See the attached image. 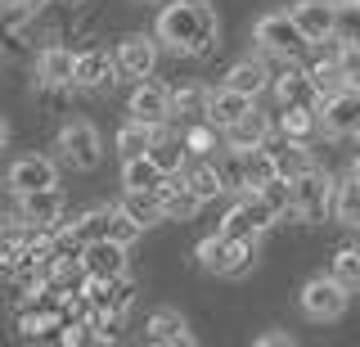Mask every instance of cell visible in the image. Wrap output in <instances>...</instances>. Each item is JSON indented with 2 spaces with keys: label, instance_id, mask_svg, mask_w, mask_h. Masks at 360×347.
I'll return each mask as SVG.
<instances>
[{
  "label": "cell",
  "instance_id": "41",
  "mask_svg": "<svg viewBox=\"0 0 360 347\" xmlns=\"http://www.w3.org/2000/svg\"><path fill=\"white\" fill-rule=\"evenodd\" d=\"M352 172H356V176H360V153H356V163H352Z\"/></svg>",
  "mask_w": 360,
  "mask_h": 347
},
{
  "label": "cell",
  "instance_id": "8",
  "mask_svg": "<svg viewBox=\"0 0 360 347\" xmlns=\"http://www.w3.org/2000/svg\"><path fill=\"white\" fill-rule=\"evenodd\" d=\"M59 149L77 172H90V167H99V158H104V140H99V131L90 122H68L59 131Z\"/></svg>",
  "mask_w": 360,
  "mask_h": 347
},
{
  "label": "cell",
  "instance_id": "37",
  "mask_svg": "<svg viewBox=\"0 0 360 347\" xmlns=\"http://www.w3.org/2000/svg\"><path fill=\"white\" fill-rule=\"evenodd\" d=\"M338 41H347V46H356L360 41V0H342L338 5Z\"/></svg>",
  "mask_w": 360,
  "mask_h": 347
},
{
  "label": "cell",
  "instance_id": "15",
  "mask_svg": "<svg viewBox=\"0 0 360 347\" xmlns=\"http://www.w3.org/2000/svg\"><path fill=\"white\" fill-rule=\"evenodd\" d=\"M112 72H122L117 54L108 59L104 46H90V50L77 54V86H82V91H104V86H112Z\"/></svg>",
  "mask_w": 360,
  "mask_h": 347
},
{
  "label": "cell",
  "instance_id": "38",
  "mask_svg": "<svg viewBox=\"0 0 360 347\" xmlns=\"http://www.w3.org/2000/svg\"><path fill=\"white\" fill-rule=\"evenodd\" d=\"M27 234H32V226H9V221H0V266L14 262V253L27 244Z\"/></svg>",
  "mask_w": 360,
  "mask_h": 347
},
{
  "label": "cell",
  "instance_id": "16",
  "mask_svg": "<svg viewBox=\"0 0 360 347\" xmlns=\"http://www.w3.org/2000/svg\"><path fill=\"white\" fill-rule=\"evenodd\" d=\"M37 82L50 86V91H63V86H77V54L63 46H50L37 59Z\"/></svg>",
  "mask_w": 360,
  "mask_h": 347
},
{
  "label": "cell",
  "instance_id": "19",
  "mask_svg": "<svg viewBox=\"0 0 360 347\" xmlns=\"http://www.w3.org/2000/svg\"><path fill=\"white\" fill-rule=\"evenodd\" d=\"M158 198H162L167 221H194L198 208H202V198L185 185V176H167V185L158 189Z\"/></svg>",
  "mask_w": 360,
  "mask_h": 347
},
{
  "label": "cell",
  "instance_id": "9",
  "mask_svg": "<svg viewBox=\"0 0 360 347\" xmlns=\"http://www.w3.org/2000/svg\"><path fill=\"white\" fill-rule=\"evenodd\" d=\"M18 221L22 226H41V230H59L63 226V194H59V185L18 194Z\"/></svg>",
  "mask_w": 360,
  "mask_h": 347
},
{
  "label": "cell",
  "instance_id": "34",
  "mask_svg": "<svg viewBox=\"0 0 360 347\" xmlns=\"http://www.w3.org/2000/svg\"><path fill=\"white\" fill-rule=\"evenodd\" d=\"M342 289H352L360 294V244H342V248L333 253V271H329Z\"/></svg>",
  "mask_w": 360,
  "mask_h": 347
},
{
  "label": "cell",
  "instance_id": "22",
  "mask_svg": "<svg viewBox=\"0 0 360 347\" xmlns=\"http://www.w3.org/2000/svg\"><path fill=\"white\" fill-rule=\"evenodd\" d=\"M248 108H252V95L234 91V86H221V91H212V104H207V122H217L225 131L230 122H239Z\"/></svg>",
  "mask_w": 360,
  "mask_h": 347
},
{
  "label": "cell",
  "instance_id": "6",
  "mask_svg": "<svg viewBox=\"0 0 360 347\" xmlns=\"http://www.w3.org/2000/svg\"><path fill=\"white\" fill-rule=\"evenodd\" d=\"M257 41H262V50L270 54H284V59H292L302 46H311L307 32L297 27V18H292V9H279V14H266L257 18Z\"/></svg>",
  "mask_w": 360,
  "mask_h": 347
},
{
  "label": "cell",
  "instance_id": "2",
  "mask_svg": "<svg viewBox=\"0 0 360 347\" xmlns=\"http://www.w3.org/2000/svg\"><path fill=\"white\" fill-rule=\"evenodd\" d=\"M252 253H257V239H234L225 230L198 239V262L217 275H243L252 266Z\"/></svg>",
  "mask_w": 360,
  "mask_h": 347
},
{
  "label": "cell",
  "instance_id": "21",
  "mask_svg": "<svg viewBox=\"0 0 360 347\" xmlns=\"http://www.w3.org/2000/svg\"><path fill=\"white\" fill-rule=\"evenodd\" d=\"M117 208H122V217H127V221H135L140 230H153L158 221H167V212H162V198H158V194H149V189H127Z\"/></svg>",
  "mask_w": 360,
  "mask_h": 347
},
{
  "label": "cell",
  "instance_id": "39",
  "mask_svg": "<svg viewBox=\"0 0 360 347\" xmlns=\"http://www.w3.org/2000/svg\"><path fill=\"white\" fill-rule=\"evenodd\" d=\"M257 343H262V347H292V339H288V334H262Z\"/></svg>",
  "mask_w": 360,
  "mask_h": 347
},
{
  "label": "cell",
  "instance_id": "31",
  "mask_svg": "<svg viewBox=\"0 0 360 347\" xmlns=\"http://www.w3.org/2000/svg\"><path fill=\"white\" fill-rule=\"evenodd\" d=\"M311 167H315V158H311V149H307L302 140H284V144L275 149V172H279V176H288V181L307 176Z\"/></svg>",
  "mask_w": 360,
  "mask_h": 347
},
{
  "label": "cell",
  "instance_id": "30",
  "mask_svg": "<svg viewBox=\"0 0 360 347\" xmlns=\"http://www.w3.org/2000/svg\"><path fill=\"white\" fill-rule=\"evenodd\" d=\"M117 217H122V208H112V203H108V208H90L86 217L72 221V230L82 234L86 244H95V239H108V234L117 230Z\"/></svg>",
  "mask_w": 360,
  "mask_h": 347
},
{
  "label": "cell",
  "instance_id": "29",
  "mask_svg": "<svg viewBox=\"0 0 360 347\" xmlns=\"http://www.w3.org/2000/svg\"><path fill=\"white\" fill-rule=\"evenodd\" d=\"M239 153H243V185H248V194H252V189H262L270 176H279L275 172V149L257 144V149H239Z\"/></svg>",
  "mask_w": 360,
  "mask_h": 347
},
{
  "label": "cell",
  "instance_id": "23",
  "mask_svg": "<svg viewBox=\"0 0 360 347\" xmlns=\"http://www.w3.org/2000/svg\"><path fill=\"white\" fill-rule=\"evenodd\" d=\"M162 185H167V172L149 158V153L122 163V189H149V194H158Z\"/></svg>",
  "mask_w": 360,
  "mask_h": 347
},
{
  "label": "cell",
  "instance_id": "28",
  "mask_svg": "<svg viewBox=\"0 0 360 347\" xmlns=\"http://www.w3.org/2000/svg\"><path fill=\"white\" fill-rule=\"evenodd\" d=\"M158 136H162L158 127H149V122H135V118H131L127 127L117 131V153H122V163H127V158H140V153H149Z\"/></svg>",
  "mask_w": 360,
  "mask_h": 347
},
{
  "label": "cell",
  "instance_id": "35",
  "mask_svg": "<svg viewBox=\"0 0 360 347\" xmlns=\"http://www.w3.org/2000/svg\"><path fill=\"white\" fill-rule=\"evenodd\" d=\"M217 122H207V118H198V122H189L185 127V144H189V153H198V158H207L212 149H217Z\"/></svg>",
  "mask_w": 360,
  "mask_h": 347
},
{
  "label": "cell",
  "instance_id": "7",
  "mask_svg": "<svg viewBox=\"0 0 360 347\" xmlns=\"http://www.w3.org/2000/svg\"><path fill=\"white\" fill-rule=\"evenodd\" d=\"M347 298H352V289H342L333 275H315L302 284V311L311 320H338L347 311Z\"/></svg>",
  "mask_w": 360,
  "mask_h": 347
},
{
  "label": "cell",
  "instance_id": "36",
  "mask_svg": "<svg viewBox=\"0 0 360 347\" xmlns=\"http://www.w3.org/2000/svg\"><path fill=\"white\" fill-rule=\"evenodd\" d=\"M262 198L279 212V217L292 221V181H288V176H270V181L262 185Z\"/></svg>",
  "mask_w": 360,
  "mask_h": 347
},
{
  "label": "cell",
  "instance_id": "17",
  "mask_svg": "<svg viewBox=\"0 0 360 347\" xmlns=\"http://www.w3.org/2000/svg\"><path fill=\"white\" fill-rule=\"evenodd\" d=\"M153 63H158V37H140V32H135V37H127L117 46V68L127 72V77H149L153 72Z\"/></svg>",
  "mask_w": 360,
  "mask_h": 347
},
{
  "label": "cell",
  "instance_id": "24",
  "mask_svg": "<svg viewBox=\"0 0 360 347\" xmlns=\"http://www.w3.org/2000/svg\"><path fill=\"white\" fill-rule=\"evenodd\" d=\"M180 176H185V185L194 189V194L202 198V203L230 189V185H225V176H221V163H207V158H202V163H189V167H185Z\"/></svg>",
  "mask_w": 360,
  "mask_h": 347
},
{
  "label": "cell",
  "instance_id": "26",
  "mask_svg": "<svg viewBox=\"0 0 360 347\" xmlns=\"http://www.w3.org/2000/svg\"><path fill=\"white\" fill-rule=\"evenodd\" d=\"M225 86H234V91H243V95H262L266 86H270V72H266V63L262 59H239L230 72H225Z\"/></svg>",
  "mask_w": 360,
  "mask_h": 347
},
{
  "label": "cell",
  "instance_id": "33",
  "mask_svg": "<svg viewBox=\"0 0 360 347\" xmlns=\"http://www.w3.org/2000/svg\"><path fill=\"white\" fill-rule=\"evenodd\" d=\"M207 104H212V91H207V86H180V91L172 95V113H176L180 122L207 118Z\"/></svg>",
  "mask_w": 360,
  "mask_h": 347
},
{
  "label": "cell",
  "instance_id": "20",
  "mask_svg": "<svg viewBox=\"0 0 360 347\" xmlns=\"http://www.w3.org/2000/svg\"><path fill=\"white\" fill-rule=\"evenodd\" d=\"M144 334H149V343H162V347H180V343H194V329L185 324V316L172 307H162V311H153L149 324H144Z\"/></svg>",
  "mask_w": 360,
  "mask_h": 347
},
{
  "label": "cell",
  "instance_id": "40",
  "mask_svg": "<svg viewBox=\"0 0 360 347\" xmlns=\"http://www.w3.org/2000/svg\"><path fill=\"white\" fill-rule=\"evenodd\" d=\"M5 140H9V127H5V122H0V149H5Z\"/></svg>",
  "mask_w": 360,
  "mask_h": 347
},
{
  "label": "cell",
  "instance_id": "32",
  "mask_svg": "<svg viewBox=\"0 0 360 347\" xmlns=\"http://www.w3.org/2000/svg\"><path fill=\"white\" fill-rule=\"evenodd\" d=\"M333 217L342 221V226L360 230V176L352 172L347 181H338V194H333Z\"/></svg>",
  "mask_w": 360,
  "mask_h": 347
},
{
  "label": "cell",
  "instance_id": "14",
  "mask_svg": "<svg viewBox=\"0 0 360 347\" xmlns=\"http://www.w3.org/2000/svg\"><path fill=\"white\" fill-rule=\"evenodd\" d=\"M275 95H279V104H302V108H320L324 104L311 68H297V63H288V68L275 77Z\"/></svg>",
  "mask_w": 360,
  "mask_h": 347
},
{
  "label": "cell",
  "instance_id": "27",
  "mask_svg": "<svg viewBox=\"0 0 360 347\" xmlns=\"http://www.w3.org/2000/svg\"><path fill=\"white\" fill-rule=\"evenodd\" d=\"M149 158L162 167L167 176H180L189 167V144H185V136H158L153 149H149Z\"/></svg>",
  "mask_w": 360,
  "mask_h": 347
},
{
  "label": "cell",
  "instance_id": "5",
  "mask_svg": "<svg viewBox=\"0 0 360 347\" xmlns=\"http://www.w3.org/2000/svg\"><path fill=\"white\" fill-rule=\"evenodd\" d=\"M320 127H324V136H338V140L360 136V82L342 86V91H333V95H324Z\"/></svg>",
  "mask_w": 360,
  "mask_h": 347
},
{
  "label": "cell",
  "instance_id": "1",
  "mask_svg": "<svg viewBox=\"0 0 360 347\" xmlns=\"http://www.w3.org/2000/svg\"><path fill=\"white\" fill-rule=\"evenodd\" d=\"M221 37V18L207 0H172V5L158 14V41L176 54H207Z\"/></svg>",
  "mask_w": 360,
  "mask_h": 347
},
{
  "label": "cell",
  "instance_id": "25",
  "mask_svg": "<svg viewBox=\"0 0 360 347\" xmlns=\"http://www.w3.org/2000/svg\"><path fill=\"white\" fill-rule=\"evenodd\" d=\"M279 131H284V140H302L307 144L320 127V108H302V104H284V113H279Z\"/></svg>",
  "mask_w": 360,
  "mask_h": 347
},
{
  "label": "cell",
  "instance_id": "3",
  "mask_svg": "<svg viewBox=\"0 0 360 347\" xmlns=\"http://www.w3.org/2000/svg\"><path fill=\"white\" fill-rule=\"evenodd\" d=\"M338 181L320 167H311L307 176L292 181V221H324V212H333Z\"/></svg>",
  "mask_w": 360,
  "mask_h": 347
},
{
  "label": "cell",
  "instance_id": "10",
  "mask_svg": "<svg viewBox=\"0 0 360 347\" xmlns=\"http://www.w3.org/2000/svg\"><path fill=\"white\" fill-rule=\"evenodd\" d=\"M86 271L90 279H122L127 275V239H117V234H108V239H95L86 244Z\"/></svg>",
  "mask_w": 360,
  "mask_h": 347
},
{
  "label": "cell",
  "instance_id": "12",
  "mask_svg": "<svg viewBox=\"0 0 360 347\" xmlns=\"http://www.w3.org/2000/svg\"><path fill=\"white\" fill-rule=\"evenodd\" d=\"M5 185L14 189V194H32V189H50V185H59V167H54L50 158H37V153H27V158H18L14 167H9Z\"/></svg>",
  "mask_w": 360,
  "mask_h": 347
},
{
  "label": "cell",
  "instance_id": "13",
  "mask_svg": "<svg viewBox=\"0 0 360 347\" xmlns=\"http://www.w3.org/2000/svg\"><path fill=\"white\" fill-rule=\"evenodd\" d=\"M127 108H131L135 122H149V127H158V131H162L167 118H176L172 113V91H162L158 82H140V86H135Z\"/></svg>",
  "mask_w": 360,
  "mask_h": 347
},
{
  "label": "cell",
  "instance_id": "18",
  "mask_svg": "<svg viewBox=\"0 0 360 347\" xmlns=\"http://www.w3.org/2000/svg\"><path fill=\"white\" fill-rule=\"evenodd\" d=\"M270 131H275V122H270L262 108H248L239 122L225 127V144H230V149H257V144L270 140Z\"/></svg>",
  "mask_w": 360,
  "mask_h": 347
},
{
  "label": "cell",
  "instance_id": "42",
  "mask_svg": "<svg viewBox=\"0 0 360 347\" xmlns=\"http://www.w3.org/2000/svg\"><path fill=\"white\" fill-rule=\"evenodd\" d=\"M77 5H82V0H77Z\"/></svg>",
  "mask_w": 360,
  "mask_h": 347
},
{
  "label": "cell",
  "instance_id": "11",
  "mask_svg": "<svg viewBox=\"0 0 360 347\" xmlns=\"http://www.w3.org/2000/svg\"><path fill=\"white\" fill-rule=\"evenodd\" d=\"M292 18L307 32L311 46H320V41H329L338 32V5L333 0H297V5H292Z\"/></svg>",
  "mask_w": 360,
  "mask_h": 347
},
{
  "label": "cell",
  "instance_id": "4",
  "mask_svg": "<svg viewBox=\"0 0 360 347\" xmlns=\"http://www.w3.org/2000/svg\"><path fill=\"white\" fill-rule=\"evenodd\" d=\"M275 221H279V212L262 198V189H252V194H243L239 203L225 212L221 230H225V234H234V239H257V234H266L270 226H275Z\"/></svg>",
  "mask_w": 360,
  "mask_h": 347
}]
</instances>
